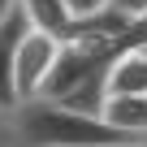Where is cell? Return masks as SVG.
I'll list each match as a JSON object with an SVG mask.
<instances>
[{
    "instance_id": "obj_5",
    "label": "cell",
    "mask_w": 147,
    "mask_h": 147,
    "mask_svg": "<svg viewBox=\"0 0 147 147\" xmlns=\"http://www.w3.org/2000/svg\"><path fill=\"white\" fill-rule=\"evenodd\" d=\"M22 13H26V22H30L35 30H43V35H52V39H61V43L74 35V26H78L69 0H22Z\"/></svg>"
},
{
    "instance_id": "obj_10",
    "label": "cell",
    "mask_w": 147,
    "mask_h": 147,
    "mask_svg": "<svg viewBox=\"0 0 147 147\" xmlns=\"http://www.w3.org/2000/svg\"><path fill=\"white\" fill-rule=\"evenodd\" d=\"M138 43H147V18H138V22L130 26V35L121 39V52H125V48H138ZM121 52H117V56H121Z\"/></svg>"
},
{
    "instance_id": "obj_6",
    "label": "cell",
    "mask_w": 147,
    "mask_h": 147,
    "mask_svg": "<svg viewBox=\"0 0 147 147\" xmlns=\"http://www.w3.org/2000/svg\"><path fill=\"white\" fill-rule=\"evenodd\" d=\"M104 121L134 143H147V95H108Z\"/></svg>"
},
{
    "instance_id": "obj_11",
    "label": "cell",
    "mask_w": 147,
    "mask_h": 147,
    "mask_svg": "<svg viewBox=\"0 0 147 147\" xmlns=\"http://www.w3.org/2000/svg\"><path fill=\"white\" fill-rule=\"evenodd\" d=\"M18 5H22V0H0V26L13 18V9H18Z\"/></svg>"
},
{
    "instance_id": "obj_2",
    "label": "cell",
    "mask_w": 147,
    "mask_h": 147,
    "mask_svg": "<svg viewBox=\"0 0 147 147\" xmlns=\"http://www.w3.org/2000/svg\"><path fill=\"white\" fill-rule=\"evenodd\" d=\"M61 48H65L61 39H52L35 26L22 35V43H18V95H22V104H30L48 91L56 61H61Z\"/></svg>"
},
{
    "instance_id": "obj_4",
    "label": "cell",
    "mask_w": 147,
    "mask_h": 147,
    "mask_svg": "<svg viewBox=\"0 0 147 147\" xmlns=\"http://www.w3.org/2000/svg\"><path fill=\"white\" fill-rule=\"evenodd\" d=\"M108 95H147V43L125 48L108 65Z\"/></svg>"
},
{
    "instance_id": "obj_9",
    "label": "cell",
    "mask_w": 147,
    "mask_h": 147,
    "mask_svg": "<svg viewBox=\"0 0 147 147\" xmlns=\"http://www.w3.org/2000/svg\"><path fill=\"white\" fill-rule=\"evenodd\" d=\"M113 9L125 13L130 22H138V18H147V0H113Z\"/></svg>"
},
{
    "instance_id": "obj_1",
    "label": "cell",
    "mask_w": 147,
    "mask_h": 147,
    "mask_svg": "<svg viewBox=\"0 0 147 147\" xmlns=\"http://www.w3.org/2000/svg\"><path fill=\"white\" fill-rule=\"evenodd\" d=\"M13 117H18L22 147H121V143H134L121 130H113L104 117L78 113L56 100H30Z\"/></svg>"
},
{
    "instance_id": "obj_3",
    "label": "cell",
    "mask_w": 147,
    "mask_h": 147,
    "mask_svg": "<svg viewBox=\"0 0 147 147\" xmlns=\"http://www.w3.org/2000/svg\"><path fill=\"white\" fill-rule=\"evenodd\" d=\"M30 30L22 5L13 9V18L0 26V113H18L22 108V95H18V43L22 35Z\"/></svg>"
},
{
    "instance_id": "obj_8",
    "label": "cell",
    "mask_w": 147,
    "mask_h": 147,
    "mask_svg": "<svg viewBox=\"0 0 147 147\" xmlns=\"http://www.w3.org/2000/svg\"><path fill=\"white\" fill-rule=\"evenodd\" d=\"M0 147H22V134H18V117L13 113H0Z\"/></svg>"
},
{
    "instance_id": "obj_7",
    "label": "cell",
    "mask_w": 147,
    "mask_h": 147,
    "mask_svg": "<svg viewBox=\"0 0 147 147\" xmlns=\"http://www.w3.org/2000/svg\"><path fill=\"white\" fill-rule=\"evenodd\" d=\"M69 9H74V18H100L104 9H113V0H69Z\"/></svg>"
},
{
    "instance_id": "obj_12",
    "label": "cell",
    "mask_w": 147,
    "mask_h": 147,
    "mask_svg": "<svg viewBox=\"0 0 147 147\" xmlns=\"http://www.w3.org/2000/svg\"><path fill=\"white\" fill-rule=\"evenodd\" d=\"M121 147H147V143H121Z\"/></svg>"
}]
</instances>
